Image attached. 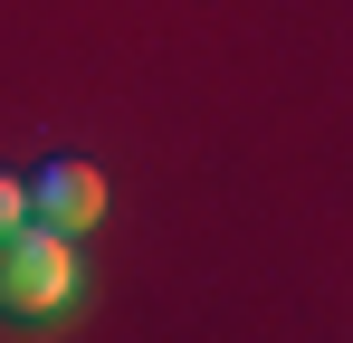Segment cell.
<instances>
[{"label":"cell","mask_w":353,"mask_h":343,"mask_svg":"<svg viewBox=\"0 0 353 343\" xmlns=\"http://www.w3.org/2000/svg\"><path fill=\"white\" fill-rule=\"evenodd\" d=\"M67 295H77V248H67V229H48V220L0 229V315L48 324Z\"/></svg>","instance_id":"1"},{"label":"cell","mask_w":353,"mask_h":343,"mask_svg":"<svg viewBox=\"0 0 353 343\" xmlns=\"http://www.w3.org/2000/svg\"><path fill=\"white\" fill-rule=\"evenodd\" d=\"M29 220H48V229H96L105 220V172L96 163H77V153H58V163H39L29 172Z\"/></svg>","instance_id":"2"},{"label":"cell","mask_w":353,"mask_h":343,"mask_svg":"<svg viewBox=\"0 0 353 343\" xmlns=\"http://www.w3.org/2000/svg\"><path fill=\"white\" fill-rule=\"evenodd\" d=\"M29 220V181H19V172H0V229H19Z\"/></svg>","instance_id":"3"}]
</instances>
